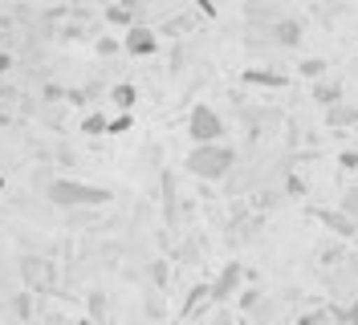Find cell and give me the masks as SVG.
I'll use <instances>...</instances> for the list:
<instances>
[{
    "instance_id": "1",
    "label": "cell",
    "mask_w": 358,
    "mask_h": 325,
    "mask_svg": "<svg viewBox=\"0 0 358 325\" xmlns=\"http://www.w3.org/2000/svg\"><path fill=\"white\" fill-rule=\"evenodd\" d=\"M187 171L203 179V183H216L224 175L236 167V151L232 147H224V143H192V151H187Z\"/></svg>"
},
{
    "instance_id": "2",
    "label": "cell",
    "mask_w": 358,
    "mask_h": 325,
    "mask_svg": "<svg viewBox=\"0 0 358 325\" xmlns=\"http://www.w3.org/2000/svg\"><path fill=\"white\" fill-rule=\"evenodd\" d=\"M45 199L53 203V208H102V203H110V192L106 187H94V183H78V179H53L49 187H45Z\"/></svg>"
},
{
    "instance_id": "3",
    "label": "cell",
    "mask_w": 358,
    "mask_h": 325,
    "mask_svg": "<svg viewBox=\"0 0 358 325\" xmlns=\"http://www.w3.org/2000/svg\"><path fill=\"white\" fill-rule=\"evenodd\" d=\"M187 134H192V143H220L224 138V122L220 114L212 106H192V114H187Z\"/></svg>"
},
{
    "instance_id": "4",
    "label": "cell",
    "mask_w": 358,
    "mask_h": 325,
    "mask_svg": "<svg viewBox=\"0 0 358 325\" xmlns=\"http://www.w3.org/2000/svg\"><path fill=\"white\" fill-rule=\"evenodd\" d=\"M122 49L131 57H151V53H159V33L147 29V24H131L127 37H122Z\"/></svg>"
},
{
    "instance_id": "5",
    "label": "cell",
    "mask_w": 358,
    "mask_h": 325,
    "mask_svg": "<svg viewBox=\"0 0 358 325\" xmlns=\"http://www.w3.org/2000/svg\"><path fill=\"white\" fill-rule=\"evenodd\" d=\"M241 273H245V268H241V260L224 264V268H220V277H216V281L208 284V297H212V301H228V297L236 293V284H241Z\"/></svg>"
},
{
    "instance_id": "6",
    "label": "cell",
    "mask_w": 358,
    "mask_h": 325,
    "mask_svg": "<svg viewBox=\"0 0 358 325\" xmlns=\"http://www.w3.org/2000/svg\"><path fill=\"white\" fill-rule=\"evenodd\" d=\"M322 224H326L334 236H342V240H355L358 236V219H350L342 208H334V212L326 208V212H322Z\"/></svg>"
},
{
    "instance_id": "7",
    "label": "cell",
    "mask_w": 358,
    "mask_h": 325,
    "mask_svg": "<svg viewBox=\"0 0 358 325\" xmlns=\"http://www.w3.org/2000/svg\"><path fill=\"white\" fill-rule=\"evenodd\" d=\"M355 122H358V106L342 102V98H338L334 106H326V127L330 130H346V127H355Z\"/></svg>"
},
{
    "instance_id": "8",
    "label": "cell",
    "mask_w": 358,
    "mask_h": 325,
    "mask_svg": "<svg viewBox=\"0 0 358 325\" xmlns=\"http://www.w3.org/2000/svg\"><path fill=\"white\" fill-rule=\"evenodd\" d=\"M268 33H273V41L281 45V49H297V45H301V24L297 21H285V17H281V21H273Z\"/></svg>"
},
{
    "instance_id": "9",
    "label": "cell",
    "mask_w": 358,
    "mask_h": 325,
    "mask_svg": "<svg viewBox=\"0 0 358 325\" xmlns=\"http://www.w3.org/2000/svg\"><path fill=\"white\" fill-rule=\"evenodd\" d=\"M245 82H248V86H268V89H285V86H289V78H285V73H277V69H257V65L245 69Z\"/></svg>"
},
{
    "instance_id": "10",
    "label": "cell",
    "mask_w": 358,
    "mask_h": 325,
    "mask_svg": "<svg viewBox=\"0 0 358 325\" xmlns=\"http://www.w3.org/2000/svg\"><path fill=\"white\" fill-rule=\"evenodd\" d=\"M338 98H342V82H334V78H317L313 102H317V106H334Z\"/></svg>"
},
{
    "instance_id": "11",
    "label": "cell",
    "mask_w": 358,
    "mask_h": 325,
    "mask_svg": "<svg viewBox=\"0 0 358 325\" xmlns=\"http://www.w3.org/2000/svg\"><path fill=\"white\" fill-rule=\"evenodd\" d=\"M110 102L118 110H134V102H138V89H134L131 82H118V86L110 89Z\"/></svg>"
},
{
    "instance_id": "12",
    "label": "cell",
    "mask_w": 358,
    "mask_h": 325,
    "mask_svg": "<svg viewBox=\"0 0 358 325\" xmlns=\"http://www.w3.org/2000/svg\"><path fill=\"white\" fill-rule=\"evenodd\" d=\"M106 21H110V24H118V29H131V24H134L131 4H110V8H106Z\"/></svg>"
},
{
    "instance_id": "13",
    "label": "cell",
    "mask_w": 358,
    "mask_h": 325,
    "mask_svg": "<svg viewBox=\"0 0 358 325\" xmlns=\"http://www.w3.org/2000/svg\"><path fill=\"white\" fill-rule=\"evenodd\" d=\"M297 69H301L306 78H313V82H317V78H326V73H330V62H326V57H306Z\"/></svg>"
},
{
    "instance_id": "14",
    "label": "cell",
    "mask_w": 358,
    "mask_h": 325,
    "mask_svg": "<svg viewBox=\"0 0 358 325\" xmlns=\"http://www.w3.org/2000/svg\"><path fill=\"white\" fill-rule=\"evenodd\" d=\"M134 127V110H118L110 122H106V134H127Z\"/></svg>"
},
{
    "instance_id": "15",
    "label": "cell",
    "mask_w": 358,
    "mask_h": 325,
    "mask_svg": "<svg viewBox=\"0 0 358 325\" xmlns=\"http://www.w3.org/2000/svg\"><path fill=\"white\" fill-rule=\"evenodd\" d=\"M106 122H110L106 114H86L82 118V134H106Z\"/></svg>"
},
{
    "instance_id": "16",
    "label": "cell",
    "mask_w": 358,
    "mask_h": 325,
    "mask_svg": "<svg viewBox=\"0 0 358 325\" xmlns=\"http://www.w3.org/2000/svg\"><path fill=\"white\" fill-rule=\"evenodd\" d=\"M21 273H24V281H29V284H37V281H41V260H37V257H24L21 260Z\"/></svg>"
},
{
    "instance_id": "17",
    "label": "cell",
    "mask_w": 358,
    "mask_h": 325,
    "mask_svg": "<svg viewBox=\"0 0 358 325\" xmlns=\"http://www.w3.org/2000/svg\"><path fill=\"white\" fill-rule=\"evenodd\" d=\"M342 212H346L350 219H358V187H355V192L342 195Z\"/></svg>"
},
{
    "instance_id": "18",
    "label": "cell",
    "mask_w": 358,
    "mask_h": 325,
    "mask_svg": "<svg viewBox=\"0 0 358 325\" xmlns=\"http://www.w3.org/2000/svg\"><path fill=\"white\" fill-rule=\"evenodd\" d=\"M338 167L342 171H358V151H342L338 154Z\"/></svg>"
},
{
    "instance_id": "19",
    "label": "cell",
    "mask_w": 358,
    "mask_h": 325,
    "mask_svg": "<svg viewBox=\"0 0 358 325\" xmlns=\"http://www.w3.org/2000/svg\"><path fill=\"white\" fill-rule=\"evenodd\" d=\"M90 313H106V297H102V293L90 297Z\"/></svg>"
},
{
    "instance_id": "20",
    "label": "cell",
    "mask_w": 358,
    "mask_h": 325,
    "mask_svg": "<svg viewBox=\"0 0 358 325\" xmlns=\"http://www.w3.org/2000/svg\"><path fill=\"white\" fill-rule=\"evenodd\" d=\"M257 297H261V293H257V289H248L245 297H241V305H245V309H252V305H257Z\"/></svg>"
},
{
    "instance_id": "21",
    "label": "cell",
    "mask_w": 358,
    "mask_h": 325,
    "mask_svg": "<svg viewBox=\"0 0 358 325\" xmlns=\"http://www.w3.org/2000/svg\"><path fill=\"white\" fill-rule=\"evenodd\" d=\"M8 65H13V57H8V49H0V73H8Z\"/></svg>"
},
{
    "instance_id": "22",
    "label": "cell",
    "mask_w": 358,
    "mask_h": 325,
    "mask_svg": "<svg viewBox=\"0 0 358 325\" xmlns=\"http://www.w3.org/2000/svg\"><path fill=\"white\" fill-rule=\"evenodd\" d=\"M346 322H350V325H358V297H355V305L346 309Z\"/></svg>"
},
{
    "instance_id": "23",
    "label": "cell",
    "mask_w": 358,
    "mask_h": 325,
    "mask_svg": "<svg viewBox=\"0 0 358 325\" xmlns=\"http://www.w3.org/2000/svg\"><path fill=\"white\" fill-rule=\"evenodd\" d=\"M355 127H358V122H355Z\"/></svg>"
}]
</instances>
